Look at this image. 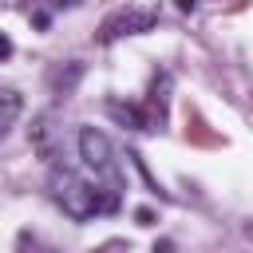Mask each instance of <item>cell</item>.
Instances as JSON below:
<instances>
[{
    "label": "cell",
    "instance_id": "3",
    "mask_svg": "<svg viewBox=\"0 0 253 253\" xmlns=\"http://www.w3.org/2000/svg\"><path fill=\"white\" fill-rule=\"evenodd\" d=\"M154 24H158V12H154V8H146V4H123V8H115V12L103 16L95 40H99V43H115V40H123V36H142V32H150Z\"/></svg>",
    "mask_w": 253,
    "mask_h": 253
},
{
    "label": "cell",
    "instance_id": "6",
    "mask_svg": "<svg viewBox=\"0 0 253 253\" xmlns=\"http://www.w3.org/2000/svg\"><path fill=\"white\" fill-rule=\"evenodd\" d=\"M107 115H111L119 126H126V130H150V115H146L142 107H134V103L107 99Z\"/></svg>",
    "mask_w": 253,
    "mask_h": 253
},
{
    "label": "cell",
    "instance_id": "13",
    "mask_svg": "<svg viewBox=\"0 0 253 253\" xmlns=\"http://www.w3.org/2000/svg\"><path fill=\"white\" fill-rule=\"evenodd\" d=\"M154 253H178L174 241H154Z\"/></svg>",
    "mask_w": 253,
    "mask_h": 253
},
{
    "label": "cell",
    "instance_id": "1",
    "mask_svg": "<svg viewBox=\"0 0 253 253\" xmlns=\"http://www.w3.org/2000/svg\"><path fill=\"white\" fill-rule=\"evenodd\" d=\"M47 186H51L55 206H59L67 217H75V221H87V217H95V213H115V210H119V190H107V186H99V182H87V178H79V174L67 170V166H51Z\"/></svg>",
    "mask_w": 253,
    "mask_h": 253
},
{
    "label": "cell",
    "instance_id": "2",
    "mask_svg": "<svg viewBox=\"0 0 253 253\" xmlns=\"http://www.w3.org/2000/svg\"><path fill=\"white\" fill-rule=\"evenodd\" d=\"M79 158H83V166L95 174L99 186L123 190V174H119V162H115V146H111V138H107L103 130L79 126Z\"/></svg>",
    "mask_w": 253,
    "mask_h": 253
},
{
    "label": "cell",
    "instance_id": "4",
    "mask_svg": "<svg viewBox=\"0 0 253 253\" xmlns=\"http://www.w3.org/2000/svg\"><path fill=\"white\" fill-rule=\"evenodd\" d=\"M32 150L47 162V166H55L59 162V150H63V142H59V130H55V123H51V115H36V123H32Z\"/></svg>",
    "mask_w": 253,
    "mask_h": 253
},
{
    "label": "cell",
    "instance_id": "15",
    "mask_svg": "<svg viewBox=\"0 0 253 253\" xmlns=\"http://www.w3.org/2000/svg\"><path fill=\"white\" fill-rule=\"evenodd\" d=\"M245 237H253V225H245Z\"/></svg>",
    "mask_w": 253,
    "mask_h": 253
},
{
    "label": "cell",
    "instance_id": "7",
    "mask_svg": "<svg viewBox=\"0 0 253 253\" xmlns=\"http://www.w3.org/2000/svg\"><path fill=\"white\" fill-rule=\"evenodd\" d=\"M83 79V63H67V67H55L51 75H47V83H51V95H59V99H67L71 91H75V83Z\"/></svg>",
    "mask_w": 253,
    "mask_h": 253
},
{
    "label": "cell",
    "instance_id": "12",
    "mask_svg": "<svg viewBox=\"0 0 253 253\" xmlns=\"http://www.w3.org/2000/svg\"><path fill=\"white\" fill-rule=\"evenodd\" d=\"M32 24H36V28H40V32H43V28H47V24H51V16H47V12H32Z\"/></svg>",
    "mask_w": 253,
    "mask_h": 253
},
{
    "label": "cell",
    "instance_id": "8",
    "mask_svg": "<svg viewBox=\"0 0 253 253\" xmlns=\"http://www.w3.org/2000/svg\"><path fill=\"white\" fill-rule=\"evenodd\" d=\"M16 115H20V95L16 91H0V134L16 123Z\"/></svg>",
    "mask_w": 253,
    "mask_h": 253
},
{
    "label": "cell",
    "instance_id": "10",
    "mask_svg": "<svg viewBox=\"0 0 253 253\" xmlns=\"http://www.w3.org/2000/svg\"><path fill=\"white\" fill-rule=\"evenodd\" d=\"M134 217H138V225H154V210H146V206L134 210Z\"/></svg>",
    "mask_w": 253,
    "mask_h": 253
},
{
    "label": "cell",
    "instance_id": "14",
    "mask_svg": "<svg viewBox=\"0 0 253 253\" xmlns=\"http://www.w3.org/2000/svg\"><path fill=\"white\" fill-rule=\"evenodd\" d=\"M174 4H178V12H194L198 8V0H174Z\"/></svg>",
    "mask_w": 253,
    "mask_h": 253
},
{
    "label": "cell",
    "instance_id": "5",
    "mask_svg": "<svg viewBox=\"0 0 253 253\" xmlns=\"http://www.w3.org/2000/svg\"><path fill=\"white\" fill-rule=\"evenodd\" d=\"M170 87H174V75L170 71H158L154 79H150V99H146V115H150V126L154 123H162L166 119V107H170Z\"/></svg>",
    "mask_w": 253,
    "mask_h": 253
},
{
    "label": "cell",
    "instance_id": "9",
    "mask_svg": "<svg viewBox=\"0 0 253 253\" xmlns=\"http://www.w3.org/2000/svg\"><path fill=\"white\" fill-rule=\"evenodd\" d=\"M16 253H55V249H47L36 233H28V229H24V233L16 237Z\"/></svg>",
    "mask_w": 253,
    "mask_h": 253
},
{
    "label": "cell",
    "instance_id": "11",
    "mask_svg": "<svg viewBox=\"0 0 253 253\" xmlns=\"http://www.w3.org/2000/svg\"><path fill=\"white\" fill-rule=\"evenodd\" d=\"M12 55V40H8V32H0V63Z\"/></svg>",
    "mask_w": 253,
    "mask_h": 253
}]
</instances>
